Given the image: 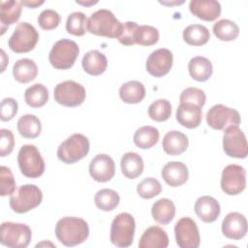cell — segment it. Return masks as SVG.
<instances>
[{
    "label": "cell",
    "instance_id": "4316f807",
    "mask_svg": "<svg viewBox=\"0 0 248 248\" xmlns=\"http://www.w3.org/2000/svg\"><path fill=\"white\" fill-rule=\"evenodd\" d=\"M38 67L36 63L29 58L18 59L13 67L14 78L19 83H28L36 78Z\"/></svg>",
    "mask_w": 248,
    "mask_h": 248
},
{
    "label": "cell",
    "instance_id": "f6af8a7d",
    "mask_svg": "<svg viewBox=\"0 0 248 248\" xmlns=\"http://www.w3.org/2000/svg\"><path fill=\"white\" fill-rule=\"evenodd\" d=\"M0 118L2 121L12 120L18 110V105L14 98H5L1 102L0 106Z\"/></svg>",
    "mask_w": 248,
    "mask_h": 248
},
{
    "label": "cell",
    "instance_id": "5b68a950",
    "mask_svg": "<svg viewBox=\"0 0 248 248\" xmlns=\"http://www.w3.org/2000/svg\"><path fill=\"white\" fill-rule=\"evenodd\" d=\"M79 53L78 44L69 39L58 40L51 47L48 60L57 70H67L74 66Z\"/></svg>",
    "mask_w": 248,
    "mask_h": 248
},
{
    "label": "cell",
    "instance_id": "ac0fdd59",
    "mask_svg": "<svg viewBox=\"0 0 248 248\" xmlns=\"http://www.w3.org/2000/svg\"><path fill=\"white\" fill-rule=\"evenodd\" d=\"M164 181L171 187H179L186 183L189 177V171L187 166L178 161L167 163L161 172Z\"/></svg>",
    "mask_w": 248,
    "mask_h": 248
},
{
    "label": "cell",
    "instance_id": "9a60e30c",
    "mask_svg": "<svg viewBox=\"0 0 248 248\" xmlns=\"http://www.w3.org/2000/svg\"><path fill=\"white\" fill-rule=\"evenodd\" d=\"M173 55L168 48H158L151 52L145 64L146 71L155 78L166 76L171 69Z\"/></svg>",
    "mask_w": 248,
    "mask_h": 248
},
{
    "label": "cell",
    "instance_id": "7a4b0ae2",
    "mask_svg": "<svg viewBox=\"0 0 248 248\" xmlns=\"http://www.w3.org/2000/svg\"><path fill=\"white\" fill-rule=\"evenodd\" d=\"M122 28L123 23L107 9H100L94 12L87 20V31L96 36L118 39Z\"/></svg>",
    "mask_w": 248,
    "mask_h": 248
},
{
    "label": "cell",
    "instance_id": "277c9868",
    "mask_svg": "<svg viewBox=\"0 0 248 248\" xmlns=\"http://www.w3.org/2000/svg\"><path fill=\"white\" fill-rule=\"evenodd\" d=\"M90 149L89 140L82 134H73L57 148V157L65 164H75L84 158Z\"/></svg>",
    "mask_w": 248,
    "mask_h": 248
},
{
    "label": "cell",
    "instance_id": "cb8c5ba5",
    "mask_svg": "<svg viewBox=\"0 0 248 248\" xmlns=\"http://www.w3.org/2000/svg\"><path fill=\"white\" fill-rule=\"evenodd\" d=\"M81 65L84 72L88 75L100 76L107 70L108 59L104 53L92 49L84 54Z\"/></svg>",
    "mask_w": 248,
    "mask_h": 248
},
{
    "label": "cell",
    "instance_id": "60d3db41",
    "mask_svg": "<svg viewBox=\"0 0 248 248\" xmlns=\"http://www.w3.org/2000/svg\"><path fill=\"white\" fill-rule=\"evenodd\" d=\"M206 96L203 90L197 87H187L184 89L179 97L180 103L194 104L200 108H202L205 104Z\"/></svg>",
    "mask_w": 248,
    "mask_h": 248
},
{
    "label": "cell",
    "instance_id": "8fae6325",
    "mask_svg": "<svg viewBox=\"0 0 248 248\" xmlns=\"http://www.w3.org/2000/svg\"><path fill=\"white\" fill-rule=\"evenodd\" d=\"M224 152L232 158L244 159L248 154V145L244 133L238 126H229L223 135Z\"/></svg>",
    "mask_w": 248,
    "mask_h": 248
},
{
    "label": "cell",
    "instance_id": "7402d4cb",
    "mask_svg": "<svg viewBox=\"0 0 248 248\" xmlns=\"http://www.w3.org/2000/svg\"><path fill=\"white\" fill-rule=\"evenodd\" d=\"M189 145L188 138L180 131L172 130L168 132L162 141L163 150L170 156H177L184 153Z\"/></svg>",
    "mask_w": 248,
    "mask_h": 248
},
{
    "label": "cell",
    "instance_id": "f35d334b",
    "mask_svg": "<svg viewBox=\"0 0 248 248\" xmlns=\"http://www.w3.org/2000/svg\"><path fill=\"white\" fill-rule=\"evenodd\" d=\"M162 192V185L159 180L147 177L141 180L137 186V193L142 199L149 200L158 196Z\"/></svg>",
    "mask_w": 248,
    "mask_h": 248
},
{
    "label": "cell",
    "instance_id": "74e56055",
    "mask_svg": "<svg viewBox=\"0 0 248 248\" xmlns=\"http://www.w3.org/2000/svg\"><path fill=\"white\" fill-rule=\"evenodd\" d=\"M171 114V104L167 99H158L148 107L149 117L157 122L167 121Z\"/></svg>",
    "mask_w": 248,
    "mask_h": 248
},
{
    "label": "cell",
    "instance_id": "603a6c76",
    "mask_svg": "<svg viewBox=\"0 0 248 248\" xmlns=\"http://www.w3.org/2000/svg\"><path fill=\"white\" fill-rule=\"evenodd\" d=\"M169 236L167 232L158 226L147 228L139 241L140 248H167Z\"/></svg>",
    "mask_w": 248,
    "mask_h": 248
},
{
    "label": "cell",
    "instance_id": "c3c4849f",
    "mask_svg": "<svg viewBox=\"0 0 248 248\" xmlns=\"http://www.w3.org/2000/svg\"><path fill=\"white\" fill-rule=\"evenodd\" d=\"M76 3H78V4H79V5H82V6H91V5L97 4L98 1H85V2H83V1H78V0H77Z\"/></svg>",
    "mask_w": 248,
    "mask_h": 248
},
{
    "label": "cell",
    "instance_id": "e575fe53",
    "mask_svg": "<svg viewBox=\"0 0 248 248\" xmlns=\"http://www.w3.org/2000/svg\"><path fill=\"white\" fill-rule=\"evenodd\" d=\"M94 202L96 206L103 211H111L115 209L120 202V197L118 193L112 189H101L94 197Z\"/></svg>",
    "mask_w": 248,
    "mask_h": 248
},
{
    "label": "cell",
    "instance_id": "836d02e7",
    "mask_svg": "<svg viewBox=\"0 0 248 248\" xmlns=\"http://www.w3.org/2000/svg\"><path fill=\"white\" fill-rule=\"evenodd\" d=\"M25 103L34 108L44 107L48 101V90L42 83H35L24 92Z\"/></svg>",
    "mask_w": 248,
    "mask_h": 248
},
{
    "label": "cell",
    "instance_id": "ab89813d",
    "mask_svg": "<svg viewBox=\"0 0 248 248\" xmlns=\"http://www.w3.org/2000/svg\"><path fill=\"white\" fill-rule=\"evenodd\" d=\"M135 41L140 46H153L159 41V31L150 25H139Z\"/></svg>",
    "mask_w": 248,
    "mask_h": 248
},
{
    "label": "cell",
    "instance_id": "d6a6232c",
    "mask_svg": "<svg viewBox=\"0 0 248 248\" xmlns=\"http://www.w3.org/2000/svg\"><path fill=\"white\" fill-rule=\"evenodd\" d=\"M210 39L209 30L202 24H191L183 30V40L190 46L205 45Z\"/></svg>",
    "mask_w": 248,
    "mask_h": 248
},
{
    "label": "cell",
    "instance_id": "6da1fadb",
    "mask_svg": "<svg viewBox=\"0 0 248 248\" xmlns=\"http://www.w3.org/2000/svg\"><path fill=\"white\" fill-rule=\"evenodd\" d=\"M55 235L59 242L67 247L83 243L89 235V227L79 217L67 216L59 219L55 225Z\"/></svg>",
    "mask_w": 248,
    "mask_h": 248
},
{
    "label": "cell",
    "instance_id": "2e32d148",
    "mask_svg": "<svg viewBox=\"0 0 248 248\" xmlns=\"http://www.w3.org/2000/svg\"><path fill=\"white\" fill-rule=\"evenodd\" d=\"M89 173L97 182H108L115 174L113 159L107 154L96 155L89 164Z\"/></svg>",
    "mask_w": 248,
    "mask_h": 248
},
{
    "label": "cell",
    "instance_id": "4fadbf2b",
    "mask_svg": "<svg viewBox=\"0 0 248 248\" xmlns=\"http://www.w3.org/2000/svg\"><path fill=\"white\" fill-rule=\"evenodd\" d=\"M221 189L229 196L240 194L246 187V170L242 166L231 164L224 168L221 176Z\"/></svg>",
    "mask_w": 248,
    "mask_h": 248
},
{
    "label": "cell",
    "instance_id": "7c38bea8",
    "mask_svg": "<svg viewBox=\"0 0 248 248\" xmlns=\"http://www.w3.org/2000/svg\"><path fill=\"white\" fill-rule=\"evenodd\" d=\"M205 119L207 125L214 130H225L229 126H238L241 122L237 110L221 104L209 108Z\"/></svg>",
    "mask_w": 248,
    "mask_h": 248
},
{
    "label": "cell",
    "instance_id": "ffe728a7",
    "mask_svg": "<svg viewBox=\"0 0 248 248\" xmlns=\"http://www.w3.org/2000/svg\"><path fill=\"white\" fill-rule=\"evenodd\" d=\"M189 9L195 16L204 21H213L221 15V5L215 0H192Z\"/></svg>",
    "mask_w": 248,
    "mask_h": 248
},
{
    "label": "cell",
    "instance_id": "1f68e13d",
    "mask_svg": "<svg viewBox=\"0 0 248 248\" xmlns=\"http://www.w3.org/2000/svg\"><path fill=\"white\" fill-rule=\"evenodd\" d=\"M17 131L25 139H36L42 131L41 121L34 114H24L17 120Z\"/></svg>",
    "mask_w": 248,
    "mask_h": 248
},
{
    "label": "cell",
    "instance_id": "7dc6e473",
    "mask_svg": "<svg viewBox=\"0 0 248 248\" xmlns=\"http://www.w3.org/2000/svg\"><path fill=\"white\" fill-rule=\"evenodd\" d=\"M20 3L23 6H26V7L31 8V9H35V8L43 5L45 2L44 1H31V0H27V1H20Z\"/></svg>",
    "mask_w": 248,
    "mask_h": 248
},
{
    "label": "cell",
    "instance_id": "52a82bcc",
    "mask_svg": "<svg viewBox=\"0 0 248 248\" xmlns=\"http://www.w3.org/2000/svg\"><path fill=\"white\" fill-rule=\"evenodd\" d=\"M32 238L30 227L22 223L4 222L0 228V242L10 248H26Z\"/></svg>",
    "mask_w": 248,
    "mask_h": 248
},
{
    "label": "cell",
    "instance_id": "e0dca14e",
    "mask_svg": "<svg viewBox=\"0 0 248 248\" xmlns=\"http://www.w3.org/2000/svg\"><path fill=\"white\" fill-rule=\"evenodd\" d=\"M222 232L230 239L239 240L247 233V220L239 212L228 213L222 222Z\"/></svg>",
    "mask_w": 248,
    "mask_h": 248
},
{
    "label": "cell",
    "instance_id": "ee69618b",
    "mask_svg": "<svg viewBox=\"0 0 248 248\" xmlns=\"http://www.w3.org/2000/svg\"><path fill=\"white\" fill-rule=\"evenodd\" d=\"M139 28L138 23L134 21H127L123 24L122 32L118 37V41L120 44L124 46H133L136 44V32Z\"/></svg>",
    "mask_w": 248,
    "mask_h": 248
},
{
    "label": "cell",
    "instance_id": "d4e9b609",
    "mask_svg": "<svg viewBox=\"0 0 248 248\" xmlns=\"http://www.w3.org/2000/svg\"><path fill=\"white\" fill-rule=\"evenodd\" d=\"M21 3L19 1L9 0L0 2V21L1 35H3L9 25L16 23L21 15Z\"/></svg>",
    "mask_w": 248,
    "mask_h": 248
},
{
    "label": "cell",
    "instance_id": "bcb514c9",
    "mask_svg": "<svg viewBox=\"0 0 248 248\" xmlns=\"http://www.w3.org/2000/svg\"><path fill=\"white\" fill-rule=\"evenodd\" d=\"M0 140V156L5 157L12 153L15 146V137L11 130L1 129Z\"/></svg>",
    "mask_w": 248,
    "mask_h": 248
},
{
    "label": "cell",
    "instance_id": "5bb4252c",
    "mask_svg": "<svg viewBox=\"0 0 248 248\" xmlns=\"http://www.w3.org/2000/svg\"><path fill=\"white\" fill-rule=\"evenodd\" d=\"M176 244L180 248H198L201 236L196 222L190 217H182L174 226Z\"/></svg>",
    "mask_w": 248,
    "mask_h": 248
},
{
    "label": "cell",
    "instance_id": "d6986e66",
    "mask_svg": "<svg viewBox=\"0 0 248 248\" xmlns=\"http://www.w3.org/2000/svg\"><path fill=\"white\" fill-rule=\"evenodd\" d=\"M197 216L204 223L216 221L221 213V207L216 199L210 196L200 197L194 206Z\"/></svg>",
    "mask_w": 248,
    "mask_h": 248
},
{
    "label": "cell",
    "instance_id": "3957f363",
    "mask_svg": "<svg viewBox=\"0 0 248 248\" xmlns=\"http://www.w3.org/2000/svg\"><path fill=\"white\" fill-rule=\"evenodd\" d=\"M43 193L35 184L21 185L14 194L11 195L9 203L12 210L16 213H26L41 204Z\"/></svg>",
    "mask_w": 248,
    "mask_h": 248
},
{
    "label": "cell",
    "instance_id": "83f0119b",
    "mask_svg": "<svg viewBox=\"0 0 248 248\" xmlns=\"http://www.w3.org/2000/svg\"><path fill=\"white\" fill-rule=\"evenodd\" d=\"M120 167L125 177L135 179L142 173L144 164L140 155L136 152H127L121 158Z\"/></svg>",
    "mask_w": 248,
    "mask_h": 248
},
{
    "label": "cell",
    "instance_id": "f546056e",
    "mask_svg": "<svg viewBox=\"0 0 248 248\" xmlns=\"http://www.w3.org/2000/svg\"><path fill=\"white\" fill-rule=\"evenodd\" d=\"M119 96L126 104H138L145 97V87L139 80H130L120 86Z\"/></svg>",
    "mask_w": 248,
    "mask_h": 248
},
{
    "label": "cell",
    "instance_id": "30bf717a",
    "mask_svg": "<svg viewBox=\"0 0 248 248\" xmlns=\"http://www.w3.org/2000/svg\"><path fill=\"white\" fill-rule=\"evenodd\" d=\"M53 96L59 105L74 108L80 106L84 102L86 91L80 83L74 80H65L54 87Z\"/></svg>",
    "mask_w": 248,
    "mask_h": 248
},
{
    "label": "cell",
    "instance_id": "8992f818",
    "mask_svg": "<svg viewBox=\"0 0 248 248\" xmlns=\"http://www.w3.org/2000/svg\"><path fill=\"white\" fill-rule=\"evenodd\" d=\"M136 222L132 214L121 212L117 214L110 226V241L117 247H129L132 245L135 235Z\"/></svg>",
    "mask_w": 248,
    "mask_h": 248
},
{
    "label": "cell",
    "instance_id": "b9f144b4",
    "mask_svg": "<svg viewBox=\"0 0 248 248\" xmlns=\"http://www.w3.org/2000/svg\"><path fill=\"white\" fill-rule=\"evenodd\" d=\"M0 195L2 197L12 195L16 191V180L10 168L6 166L0 167Z\"/></svg>",
    "mask_w": 248,
    "mask_h": 248
},
{
    "label": "cell",
    "instance_id": "ba28073f",
    "mask_svg": "<svg viewBox=\"0 0 248 248\" xmlns=\"http://www.w3.org/2000/svg\"><path fill=\"white\" fill-rule=\"evenodd\" d=\"M20 172L28 178H38L45 171V161L39 149L33 144H24L17 154Z\"/></svg>",
    "mask_w": 248,
    "mask_h": 248
},
{
    "label": "cell",
    "instance_id": "f1b7e54d",
    "mask_svg": "<svg viewBox=\"0 0 248 248\" xmlns=\"http://www.w3.org/2000/svg\"><path fill=\"white\" fill-rule=\"evenodd\" d=\"M151 214L158 224L168 225L175 216V205L169 199H160L153 203Z\"/></svg>",
    "mask_w": 248,
    "mask_h": 248
},
{
    "label": "cell",
    "instance_id": "9c48e42d",
    "mask_svg": "<svg viewBox=\"0 0 248 248\" xmlns=\"http://www.w3.org/2000/svg\"><path fill=\"white\" fill-rule=\"evenodd\" d=\"M38 41L39 33L36 28L28 22H20L10 37L8 46L16 53H26L36 46Z\"/></svg>",
    "mask_w": 248,
    "mask_h": 248
},
{
    "label": "cell",
    "instance_id": "484cf974",
    "mask_svg": "<svg viewBox=\"0 0 248 248\" xmlns=\"http://www.w3.org/2000/svg\"><path fill=\"white\" fill-rule=\"evenodd\" d=\"M188 71L191 78L197 81H206L213 73L210 60L204 56H195L188 63Z\"/></svg>",
    "mask_w": 248,
    "mask_h": 248
},
{
    "label": "cell",
    "instance_id": "44dd1931",
    "mask_svg": "<svg viewBox=\"0 0 248 248\" xmlns=\"http://www.w3.org/2000/svg\"><path fill=\"white\" fill-rule=\"evenodd\" d=\"M175 117L183 127L188 129L197 128L202 119V108L190 103H180L176 109Z\"/></svg>",
    "mask_w": 248,
    "mask_h": 248
},
{
    "label": "cell",
    "instance_id": "d590c367",
    "mask_svg": "<svg viewBox=\"0 0 248 248\" xmlns=\"http://www.w3.org/2000/svg\"><path fill=\"white\" fill-rule=\"evenodd\" d=\"M213 33L217 39L225 42L233 41L239 35L238 25L230 19H220L213 25Z\"/></svg>",
    "mask_w": 248,
    "mask_h": 248
},
{
    "label": "cell",
    "instance_id": "8d00e7d4",
    "mask_svg": "<svg viewBox=\"0 0 248 248\" xmlns=\"http://www.w3.org/2000/svg\"><path fill=\"white\" fill-rule=\"evenodd\" d=\"M87 17L81 12L70 14L66 21V30L74 36H83L87 32Z\"/></svg>",
    "mask_w": 248,
    "mask_h": 248
},
{
    "label": "cell",
    "instance_id": "4dcf8cb0",
    "mask_svg": "<svg viewBox=\"0 0 248 248\" xmlns=\"http://www.w3.org/2000/svg\"><path fill=\"white\" fill-rule=\"evenodd\" d=\"M160 139V133L157 128L153 126H142L139 128L134 134V143L141 149H148L153 147Z\"/></svg>",
    "mask_w": 248,
    "mask_h": 248
},
{
    "label": "cell",
    "instance_id": "7bdbcfd3",
    "mask_svg": "<svg viewBox=\"0 0 248 248\" xmlns=\"http://www.w3.org/2000/svg\"><path fill=\"white\" fill-rule=\"evenodd\" d=\"M61 17L59 14L51 9H46L41 12L38 16V24L44 30L55 29L60 23Z\"/></svg>",
    "mask_w": 248,
    "mask_h": 248
}]
</instances>
